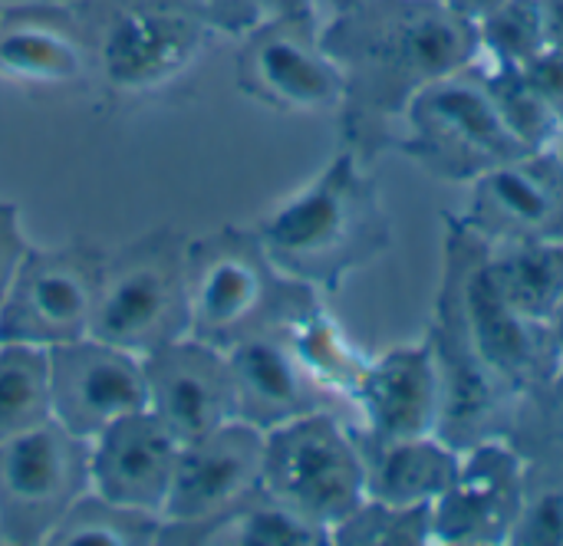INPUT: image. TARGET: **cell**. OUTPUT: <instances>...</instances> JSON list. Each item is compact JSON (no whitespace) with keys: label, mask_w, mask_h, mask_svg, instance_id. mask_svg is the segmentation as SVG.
<instances>
[{"label":"cell","mask_w":563,"mask_h":546,"mask_svg":"<svg viewBox=\"0 0 563 546\" xmlns=\"http://www.w3.org/2000/svg\"><path fill=\"white\" fill-rule=\"evenodd\" d=\"M320 43L343 76L346 148L366 161L393 148L419 89L478 59L475 20L452 0H356L320 23Z\"/></svg>","instance_id":"obj_1"},{"label":"cell","mask_w":563,"mask_h":546,"mask_svg":"<svg viewBox=\"0 0 563 546\" xmlns=\"http://www.w3.org/2000/svg\"><path fill=\"white\" fill-rule=\"evenodd\" d=\"M369 161L340 148L303 188L267 211L254 234L271 264L317 293H333L393 244V224Z\"/></svg>","instance_id":"obj_2"},{"label":"cell","mask_w":563,"mask_h":546,"mask_svg":"<svg viewBox=\"0 0 563 546\" xmlns=\"http://www.w3.org/2000/svg\"><path fill=\"white\" fill-rule=\"evenodd\" d=\"M313 297L271 264L254 231L218 227L188 241V336L214 349L280 333Z\"/></svg>","instance_id":"obj_3"},{"label":"cell","mask_w":563,"mask_h":546,"mask_svg":"<svg viewBox=\"0 0 563 546\" xmlns=\"http://www.w3.org/2000/svg\"><path fill=\"white\" fill-rule=\"evenodd\" d=\"M92 73L115 96H145L181 79L218 36L185 0H82Z\"/></svg>","instance_id":"obj_4"},{"label":"cell","mask_w":563,"mask_h":546,"mask_svg":"<svg viewBox=\"0 0 563 546\" xmlns=\"http://www.w3.org/2000/svg\"><path fill=\"white\" fill-rule=\"evenodd\" d=\"M439 300L455 313L475 353L521 395L561 372V359L544 323L518 313L488 270V244L459 214H445V270Z\"/></svg>","instance_id":"obj_5"},{"label":"cell","mask_w":563,"mask_h":546,"mask_svg":"<svg viewBox=\"0 0 563 546\" xmlns=\"http://www.w3.org/2000/svg\"><path fill=\"white\" fill-rule=\"evenodd\" d=\"M393 148L426 175L455 185H472L485 171L528 155L505 129L478 63L419 89L402 109Z\"/></svg>","instance_id":"obj_6"},{"label":"cell","mask_w":563,"mask_h":546,"mask_svg":"<svg viewBox=\"0 0 563 546\" xmlns=\"http://www.w3.org/2000/svg\"><path fill=\"white\" fill-rule=\"evenodd\" d=\"M89 336L148 356L188 336V237L158 227L106 254Z\"/></svg>","instance_id":"obj_7"},{"label":"cell","mask_w":563,"mask_h":546,"mask_svg":"<svg viewBox=\"0 0 563 546\" xmlns=\"http://www.w3.org/2000/svg\"><path fill=\"white\" fill-rule=\"evenodd\" d=\"M261 488L333 534L366 501V465L356 428L333 409H320L264 432Z\"/></svg>","instance_id":"obj_8"},{"label":"cell","mask_w":563,"mask_h":546,"mask_svg":"<svg viewBox=\"0 0 563 546\" xmlns=\"http://www.w3.org/2000/svg\"><path fill=\"white\" fill-rule=\"evenodd\" d=\"M92 491L89 442L43 422L0 445V541L46 544L63 514Z\"/></svg>","instance_id":"obj_9"},{"label":"cell","mask_w":563,"mask_h":546,"mask_svg":"<svg viewBox=\"0 0 563 546\" xmlns=\"http://www.w3.org/2000/svg\"><path fill=\"white\" fill-rule=\"evenodd\" d=\"M106 250L89 241L40 250L30 247L0 300V343L63 346L89 336Z\"/></svg>","instance_id":"obj_10"},{"label":"cell","mask_w":563,"mask_h":546,"mask_svg":"<svg viewBox=\"0 0 563 546\" xmlns=\"http://www.w3.org/2000/svg\"><path fill=\"white\" fill-rule=\"evenodd\" d=\"M261 478L264 432L247 422L234 419L211 435L181 445L155 546H188L201 527L254 498Z\"/></svg>","instance_id":"obj_11"},{"label":"cell","mask_w":563,"mask_h":546,"mask_svg":"<svg viewBox=\"0 0 563 546\" xmlns=\"http://www.w3.org/2000/svg\"><path fill=\"white\" fill-rule=\"evenodd\" d=\"M238 86L277 112H330L343 102V76L320 43V20H261L241 36Z\"/></svg>","instance_id":"obj_12"},{"label":"cell","mask_w":563,"mask_h":546,"mask_svg":"<svg viewBox=\"0 0 563 546\" xmlns=\"http://www.w3.org/2000/svg\"><path fill=\"white\" fill-rule=\"evenodd\" d=\"M525 491L528 455L508 435L465 448L459 478L432 508L435 546H508Z\"/></svg>","instance_id":"obj_13"},{"label":"cell","mask_w":563,"mask_h":546,"mask_svg":"<svg viewBox=\"0 0 563 546\" xmlns=\"http://www.w3.org/2000/svg\"><path fill=\"white\" fill-rule=\"evenodd\" d=\"M46 369L53 422L76 438L92 442L119 419L145 412L148 405L142 356L96 336L49 346Z\"/></svg>","instance_id":"obj_14"},{"label":"cell","mask_w":563,"mask_h":546,"mask_svg":"<svg viewBox=\"0 0 563 546\" xmlns=\"http://www.w3.org/2000/svg\"><path fill=\"white\" fill-rule=\"evenodd\" d=\"M429 346L439 369V428L452 448L465 452L485 438L508 435L521 405V392H515L468 343L455 313L435 300V316L429 323Z\"/></svg>","instance_id":"obj_15"},{"label":"cell","mask_w":563,"mask_h":546,"mask_svg":"<svg viewBox=\"0 0 563 546\" xmlns=\"http://www.w3.org/2000/svg\"><path fill=\"white\" fill-rule=\"evenodd\" d=\"M459 221L485 244L563 241V158L528 152L475 178Z\"/></svg>","instance_id":"obj_16"},{"label":"cell","mask_w":563,"mask_h":546,"mask_svg":"<svg viewBox=\"0 0 563 546\" xmlns=\"http://www.w3.org/2000/svg\"><path fill=\"white\" fill-rule=\"evenodd\" d=\"M148 412L181 442L211 435L238 419L234 382L224 349L181 336L142 356Z\"/></svg>","instance_id":"obj_17"},{"label":"cell","mask_w":563,"mask_h":546,"mask_svg":"<svg viewBox=\"0 0 563 546\" xmlns=\"http://www.w3.org/2000/svg\"><path fill=\"white\" fill-rule=\"evenodd\" d=\"M360 412V432L376 442L422 438L439 428V369L429 336L389 346L369 356V366L350 399Z\"/></svg>","instance_id":"obj_18"},{"label":"cell","mask_w":563,"mask_h":546,"mask_svg":"<svg viewBox=\"0 0 563 546\" xmlns=\"http://www.w3.org/2000/svg\"><path fill=\"white\" fill-rule=\"evenodd\" d=\"M181 442L145 409L119 419L89 442L92 491L122 508L162 517Z\"/></svg>","instance_id":"obj_19"},{"label":"cell","mask_w":563,"mask_h":546,"mask_svg":"<svg viewBox=\"0 0 563 546\" xmlns=\"http://www.w3.org/2000/svg\"><path fill=\"white\" fill-rule=\"evenodd\" d=\"M92 73L79 13L66 3H16L0 10V76L30 86H69Z\"/></svg>","instance_id":"obj_20"},{"label":"cell","mask_w":563,"mask_h":546,"mask_svg":"<svg viewBox=\"0 0 563 546\" xmlns=\"http://www.w3.org/2000/svg\"><path fill=\"white\" fill-rule=\"evenodd\" d=\"M238 422L271 432L300 415L330 409V395L303 372L280 333H261L224 349Z\"/></svg>","instance_id":"obj_21"},{"label":"cell","mask_w":563,"mask_h":546,"mask_svg":"<svg viewBox=\"0 0 563 546\" xmlns=\"http://www.w3.org/2000/svg\"><path fill=\"white\" fill-rule=\"evenodd\" d=\"M356 442L366 465V498L386 504H435L462 468V452L439 435L376 442L356 428Z\"/></svg>","instance_id":"obj_22"},{"label":"cell","mask_w":563,"mask_h":546,"mask_svg":"<svg viewBox=\"0 0 563 546\" xmlns=\"http://www.w3.org/2000/svg\"><path fill=\"white\" fill-rule=\"evenodd\" d=\"M284 343L303 366V372L330 395V399H353L369 356L346 336L340 320L323 307L320 297H313L307 307H300L280 330Z\"/></svg>","instance_id":"obj_23"},{"label":"cell","mask_w":563,"mask_h":546,"mask_svg":"<svg viewBox=\"0 0 563 546\" xmlns=\"http://www.w3.org/2000/svg\"><path fill=\"white\" fill-rule=\"evenodd\" d=\"M488 270L518 313L551 323L563 303V241L488 244Z\"/></svg>","instance_id":"obj_24"},{"label":"cell","mask_w":563,"mask_h":546,"mask_svg":"<svg viewBox=\"0 0 563 546\" xmlns=\"http://www.w3.org/2000/svg\"><path fill=\"white\" fill-rule=\"evenodd\" d=\"M188 546H330V531L274 501L264 488L201 527Z\"/></svg>","instance_id":"obj_25"},{"label":"cell","mask_w":563,"mask_h":546,"mask_svg":"<svg viewBox=\"0 0 563 546\" xmlns=\"http://www.w3.org/2000/svg\"><path fill=\"white\" fill-rule=\"evenodd\" d=\"M49 419L46 349L0 343V445Z\"/></svg>","instance_id":"obj_26"},{"label":"cell","mask_w":563,"mask_h":546,"mask_svg":"<svg viewBox=\"0 0 563 546\" xmlns=\"http://www.w3.org/2000/svg\"><path fill=\"white\" fill-rule=\"evenodd\" d=\"M162 531V517L135 508H122L115 501L99 498L96 491L82 494L63 521L49 531V546H155Z\"/></svg>","instance_id":"obj_27"},{"label":"cell","mask_w":563,"mask_h":546,"mask_svg":"<svg viewBox=\"0 0 563 546\" xmlns=\"http://www.w3.org/2000/svg\"><path fill=\"white\" fill-rule=\"evenodd\" d=\"M488 96L505 122V129L525 145V152H551L563 142L561 115L544 102V96L528 82V76L518 66H495L475 59Z\"/></svg>","instance_id":"obj_28"},{"label":"cell","mask_w":563,"mask_h":546,"mask_svg":"<svg viewBox=\"0 0 563 546\" xmlns=\"http://www.w3.org/2000/svg\"><path fill=\"white\" fill-rule=\"evenodd\" d=\"M478 59L495 66H525L544 43L541 0H498L475 16Z\"/></svg>","instance_id":"obj_29"},{"label":"cell","mask_w":563,"mask_h":546,"mask_svg":"<svg viewBox=\"0 0 563 546\" xmlns=\"http://www.w3.org/2000/svg\"><path fill=\"white\" fill-rule=\"evenodd\" d=\"M435 504H386L366 498L330 534L333 546H435L432 537Z\"/></svg>","instance_id":"obj_30"},{"label":"cell","mask_w":563,"mask_h":546,"mask_svg":"<svg viewBox=\"0 0 563 546\" xmlns=\"http://www.w3.org/2000/svg\"><path fill=\"white\" fill-rule=\"evenodd\" d=\"M508 546H563V458H528L525 511Z\"/></svg>","instance_id":"obj_31"},{"label":"cell","mask_w":563,"mask_h":546,"mask_svg":"<svg viewBox=\"0 0 563 546\" xmlns=\"http://www.w3.org/2000/svg\"><path fill=\"white\" fill-rule=\"evenodd\" d=\"M30 241L23 234V218L20 208L10 201H0V300L7 297L16 270L23 267L26 254H30Z\"/></svg>","instance_id":"obj_32"},{"label":"cell","mask_w":563,"mask_h":546,"mask_svg":"<svg viewBox=\"0 0 563 546\" xmlns=\"http://www.w3.org/2000/svg\"><path fill=\"white\" fill-rule=\"evenodd\" d=\"M195 13L208 20L218 36H244L261 23L254 0H185Z\"/></svg>","instance_id":"obj_33"},{"label":"cell","mask_w":563,"mask_h":546,"mask_svg":"<svg viewBox=\"0 0 563 546\" xmlns=\"http://www.w3.org/2000/svg\"><path fill=\"white\" fill-rule=\"evenodd\" d=\"M518 69L528 76V82L544 96V102L561 115L563 122V53H558V49H541L534 59H528Z\"/></svg>","instance_id":"obj_34"},{"label":"cell","mask_w":563,"mask_h":546,"mask_svg":"<svg viewBox=\"0 0 563 546\" xmlns=\"http://www.w3.org/2000/svg\"><path fill=\"white\" fill-rule=\"evenodd\" d=\"M261 20H320V0H254Z\"/></svg>","instance_id":"obj_35"},{"label":"cell","mask_w":563,"mask_h":546,"mask_svg":"<svg viewBox=\"0 0 563 546\" xmlns=\"http://www.w3.org/2000/svg\"><path fill=\"white\" fill-rule=\"evenodd\" d=\"M541 20L548 49L563 53V0H541Z\"/></svg>","instance_id":"obj_36"},{"label":"cell","mask_w":563,"mask_h":546,"mask_svg":"<svg viewBox=\"0 0 563 546\" xmlns=\"http://www.w3.org/2000/svg\"><path fill=\"white\" fill-rule=\"evenodd\" d=\"M548 330H551V339H554V349H558V359H561V369H563V303L558 307V313L551 316Z\"/></svg>","instance_id":"obj_37"},{"label":"cell","mask_w":563,"mask_h":546,"mask_svg":"<svg viewBox=\"0 0 563 546\" xmlns=\"http://www.w3.org/2000/svg\"><path fill=\"white\" fill-rule=\"evenodd\" d=\"M452 3H455V7H462V10L475 20L482 10H488V7H492V3H498V0H452Z\"/></svg>","instance_id":"obj_38"},{"label":"cell","mask_w":563,"mask_h":546,"mask_svg":"<svg viewBox=\"0 0 563 546\" xmlns=\"http://www.w3.org/2000/svg\"><path fill=\"white\" fill-rule=\"evenodd\" d=\"M350 3H356V0H320V16L327 20V16H333V13L346 10Z\"/></svg>","instance_id":"obj_39"},{"label":"cell","mask_w":563,"mask_h":546,"mask_svg":"<svg viewBox=\"0 0 563 546\" xmlns=\"http://www.w3.org/2000/svg\"><path fill=\"white\" fill-rule=\"evenodd\" d=\"M46 3H66V7H73V3H82V0H46Z\"/></svg>","instance_id":"obj_40"},{"label":"cell","mask_w":563,"mask_h":546,"mask_svg":"<svg viewBox=\"0 0 563 546\" xmlns=\"http://www.w3.org/2000/svg\"><path fill=\"white\" fill-rule=\"evenodd\" d=\"M558 152H561V158H563V142H561V145H558Z\"/></svg>","instance_id":"obj_41"},{"label":"cell","mask_w":563,"mask_h":546,"mask_svg":"<svg viewBox=\"0 0 563 546\" xmlns=\"http://www.w3.org/2000/svg\"><path fill=\"white\" fill-rule=\"evenodd\" d=\"M0 10H3V3H0Z\"/></svg>","instance_id":"obj_42"}]
</instances>
